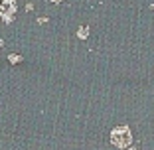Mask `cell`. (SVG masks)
<instances>
[{"instance_id":"obj_7","label":"cell","mask_w":154,"mask_h":150,"mask_svg":"<svg viewBox=\"0 0 154 150\" xmlns=\"http://www.w3.org/2000/svg\"><path fill=\"white\" fill-rule=\"evenodd\" d=\"M51 2H54V4H59V2H61V0H51Z\"/></svg>"},{"instance_id":"obj_9","label":"cell","mask_w":154,"mask_h":150,"mask_svg":"<svg viewBox=\"0 0 154 150\" xmlns=\"http://www.w3.org/2000/svg\"><path fill=\"white\" fill-rule=\"evenodd\" d=\"M127 150H138V148H134V146H131V148H127Z\"/></svg>"},{"instance_id":"obj_8","label":"cell","mask_w":154,"mask_h":150,"mask_svg":"<svg viewBox=\"0 0 154 150\" xmlns=\"http://www.w3.org/2000/svg\"><path fill=\"white\" fill-rule=\"evenodd\" d=\"M2 46H4V41H2V38H0V47H2Z\"/></svg>"},{"instance_id":"obj_5","label":"cell","mask_w":154,"mask_h":150,"mask_svg":"<svg viewBox=\"0 0 154 150\" xmlns=\"http://www.w3.org/2000/svg\"><path fill=\"white\" fill-rule=\"evenodd\" d=\"M26 10H28V12H32V10H34V4H32V2H28V4H26Z\"/></svg>"},{"instance_id":"obj_3","label":"cell","mask_w":154,"mask_h":150,"mask_svg":"<svg viewBox=\"0 0 154 150\" xmlns=\"http://www.w3.org/2000/svg\"><path fill=\"white\" fill-rule=\"evenodd\" d=\"M87 36H89V28L87 26H81L77 30V38H79V40H87Z\"/></svg>"},{"instance_id":"obj_2","label":"cell","mask_w":154,"mask_h":150,"mask_svg":"<svg viewBox=\"0 0 154 150\" xmlns=\"http://www.w3.org/2000/svg\"><path fill=\"white\" fill-rule=\"evenodd\" d=\"M16 10H18L16 0H0V22L10 24L16 16Z\"/></svg>"},{"instance_id":"obj_6","label":"cell","mask_w":154,"mask_h":150,"mask_svg":"<svg viewBox=\"0 0 154 150\" xmlns=\"http://www.w3.org/2000/svg\"><path fill=\"white\" fill-rule=\"evenodd\" d=\"M48 22V18H44V16H40V18H38V24H45Z\"/></svg>"},{"instance_id":"obj_4","label":"cell","mask_w":154,"mask_h":150,"mask_svg":"<svg viewBox=\"0 0 154 150\" xmlns=\"http://www.w3.org/2000/svg\"><path fill=\"white\" fill-rule=\"evenodd\" d=\"M8 61H10V63H20V61H22V55L10 54V55H8Z\"/></svg>"},{"instance_id":"obj_1","label":"cell","mask_w":154,"mask_h":150,"mask_svg":"<svg viewBox=\"0 0 154 150\" xmlns=\"http://www.w3.org/2000/svg\"><path fill=\"white\" fill-rule=\"evenodd\" d=\"M132 142V132L127 124H119L111 130V144L117 148H131Z\"/></svg>"}]
</instances>
